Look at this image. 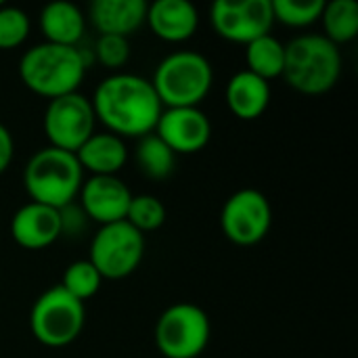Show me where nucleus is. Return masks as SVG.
<instances>
[{
    "label": "nucleus",
    "instance_id": "obj_12",
    "mask_svg": "<svg viewBox=\"0 0 358 358\" xmlns=\"http://www.w3.org/2000/svg\"><path fill=\"white\" fill-rule=\"evenodd\" d=\"M174 155L199 153L212 138V122L199 107L164 109L153 130Z\"/></svg>",
    "mask_w": 358,
    "mask_h": 358
},
{
    "label": "nucleus",
    "instance_id": "obj_14",
    "mask_svg": "<svg viewBox=\"0 0 358 358\" xmlns=\"http://www.w3.org/2000/svg\"><path fill=\"white\" fill-rule=\"evenodd\" d=\"M10 235L23 250H44L61 239L59 210L29 201L10 218Z\"/></svg>",
    "mask_w": 358,
    "mask_h": 358
},
{
    "label": "nucleus",
    "instance_id": "obj_29",
    "mask_svg": "<svg viewBox=\"0 0 358 358\" xmlns=\"http://www.w3.org/2000/svg\"><path fill=\"white\" fill-rule=\"evenodd\" d=\"M15 157V141H13V134L10 130L0 124V174H4L10 166Z\"/></svg>",
    "mask_w": 358,
    "mask_h": 358
},
{
    "label": "nucleus",
    "instance_id": "obj_4",
    "mask_svg": "<svg viewBox=\"0 0 358 358\" xmlns=\"http://www.w3.org/2000/svg\"><path fill=\"white\" fill-rule=\"evenodd\" d=\"M84 172L73 153L44 147L23 168V185L31 201L61 210L78 199Z\"/></svg>",
    "mask_w": 358,
    "mask_h": 358
},
{
    "label": "nucleus",
    "instance_id": "obj_20",
    "mask_svg": "<svg viewBox=\"0 0 358 358\" xmlns=\"http://www.w3.org/2000/svg\"><path fill=\"white\" fill-rule=\"evenodd\" d=\"M134 164L138 172L147 176L149 180H166L174 172L176 155L155 132H151L136 141Z\"/></svg>",
    "mask_w": 358,
    "mask_h": 358
},
{
    "label": "nucleus",
    "instance_id": "obj_5",
    "mask_svg": "<svg viewBox=\"0 0 358 358\" xmlns=\"http://www.w3.org/2000/svg\"><path fill=\"white\" fill-rule=\"evenodd\" d=\"M151 84L164 109L199 107L212 90L214 67L197 50H176L157 63Z\"/></svg>",
    "mask_w": 358,
    "mask_h": 358
},
{
    "label": "nucleus",
    "instance_id": "obj_6",
    "mask_svg": "<svg viewBox=\"0 0 358 358\" xmlns=\"http://www.w3.org/2000/svg\"><path fill=\"white\" fill-rule=\"evenodd\" d=\"M86 323L84 302L69 296L61 285L42 292L29 313V329L46 348H65L76 342Z\"/></svg>",
    "mask_w": 358,
    "mask_h": 358
},
{
    "label": "nucleus",
    "instance_id": "obj_28",
    "mask_svg": "<svg viewBox=\"0 0 358 358\" xmlns=\"http://www.w3.org/2000/svg\"><path fill=\"white\" fill-rule=\"evenodd\" d=\"M59 216H61V237L63 235H78V233H82L84 222L88 220L86 214L82 212V208L76 206V203H69V206L61 208Z\"/></svg>",
    "mask_w": 358,
    "mask_h": 358
},
{
    "label": "nucleus",
    "instance_id": "obj_19",
    "mask_svg": "<svg viewBox=\"0 0 358 358\" xmlns=\"http://www.w3.org/2000/svg\"><path fill=\"white\" fill-rule=\"evenodd\" d=\"M38 23L44 42L59 46H78L86 31V15L78 4L67 0H55L44 4Z\"/></svg>",
    "mask_w": 358,
    "mask_h": 358
},
{
    "label": "nucleus",
    "instance_id": "obj_7",
    "mask_svg": "<svg viewBox=\"0 0 358 358\" xmlns=\"http://www.w3.org/2000/svg\"><path fill=\"white\" fill-rule=\"evenodd\" d=\"M210 317L191 302L168 306L155 323V346L166 358L201 357L210 344Z\"/></svg>",
    "mask_w": 358,
    "mask_h": 358
},
{
    "label": "nucleus",
    "instance_id": "obj_9",
    "mask_svg": "<svg viewBox=\"0 0 358 358\" xmlns=\"http://www.w3.org/2000/svg\"><path fill=\"white\" fill-rule=\"evenodd\" d=\"M96 117L92 103L82 92H71L48 101L42 117V128L48 138V147L76 153L92 134Z\"/></svg>",
    "mask_w": 358,
    "mask_h": 358
},
{
    "label": "nucleus",
    "instance_id": "obj_8",
    "mask_svg": "<svg viewBox=\"0 0 358 358\" xmlns=\"http://www.w3.org/2000/svg\"><path fill=\"white\" fill-rule=\"evenodd\" d=\"M145 235L132 229L126 220L99 227L90 241V264L103 279L117 281L130 277L143 262Z\"/></svg>",
    "mask_w": 358,
    "mask_h": 358
},
{
    "label": "nucleus",
    "instance_id": "obj_26",
    "mask_svg": "<svg viewBox=\"0 0 358 358\" xmlns=\"http://www.w3.org/2000/svg\"><path fill=\"white\" fill-rule=\"evenodd\" d=\"M29 15L19 6L0 4V50L21 46L29 36Z\"/></svg>",
    "mask_w": 358,
    "mask_h": 358
},
{
    "label": "nucleus",
    "instance_id": "obj_22",
    "mask_svg": "<svg viewBox=\"0 0 358 358\" xmlns=\"http://www.w3.org/2000/svg\"><path fill=\"white\" fill-rule=\"evenodd\" d=\"M319 21L329 42L336 46L348 44L358 36V4L355 0H331L325 4Z\"/></svg>",
    "mask_w": 358,
    "mask_h": 358
},
{
    "label": "nucleus",
    "instance_id": "obj_2",
    "mask_svg": "<svg viewBox=\"0 0 358 358\" xmlns=\"http://www.w3.org/2000/svg\"><path fill=\"white\" fill-rule=\"evenodd\" d=\"M88 69V59L78 46L40 42L29 46L19 59V78L27 90L48 101L80 92Z\"/></svg>",
    "mask_w": 358,
    "mask_h": 358
},
{
    "label": "nucleus",
    "instance_id": "obj_24",
    "mask_svg": "<svg viewBox=\"0 0 358 358\" xmlns=\"http://www.w3.org/2000/svg\"><path fill=\"white\" fill-rule=\"evenodd\" d=\"M126 222L132 229H136L141 235L153 233L162 229L166 222V206L155 195H147V193L132 195L128 212H126Z\"/></svg>",
    "mask_w": 358,
    "mask_h": 358
},
{
    "label": "nucleus",
    "instance_id": "obj_10",
    "mask_svg": "<svg viewBox=\"0 0 358 358\" xmlns=\"http://www.w3.org/2000/svg\"><path fill=\"white\" fill-rule=\"evenodd\" d=\"M273 224V208L258 189H239L233 193L220 212V229L224 237L241 248L260 243Z\"/></svg>",
    "mask_w": 358,
    "mask_h": 358
},
{
    "label": "nucleus",
    "instance_id": "obj_23",
    "mask_svg": "<svg viewBox=\"0 0 358 358\" xmlns=\"http://www.w3.org/2000/svg\"><path fill=\"white\" fill-rule=\"evenodd\" d=\"M103 281H105V279L101 277V273H99V271L90 264V260L86 258V260H76V262H71V264L65 268L63 279H61L59 285H61L69 296H73L76 300L86 302V300H90V298H94V296L99 294Z\"/></svg>",
    "mask_w": 358,
    "mask_h": 358
},
{
    "label": "nucleus",
    "instance_id": "obj_17",
    "mask_svg": "<svg viewBox=\"0 0 358 358\" xmlns=\"http://www.w3.org/2000/svg\"><path fill=\"white\" fill-rule=\"evenodd\" d=\"M82 172L90 176H117L126 166L130 151L126 141L111 132H94L76 153Z\"/></svg>",
    "mask_w": 358,
    "mask_h": 358
},
{
    "label": "nucleus",
    "instance_id": "obj_25",
    "mask_svg": "<svg viewBox=\"0 0 358 358\" xmlns=\"http://www.w3.org/2000/svg\"><path fill=\"white\" fill-rule=\"evenodd\" d=\"M275 21L287 27H308L321 19L325 8L323 0H271Z\"/></svg>",
    "mask_w": 358,
    "mask_h": 358
},
{
    "label": "nucleus",
    "instance_id": "obj_27",
    "mask_svg": "<svg viewBox=\"0 0 358 358\" xmlns=\"http://www.w3.org/2000/svg\"><path fill=\"white\" fill-rule=\"evenodd\" d=\"M94 59L109 69H120L130 59V42L120 36H99L94 44Z\"/></svg>",
    "mask_w": 358,
    "mask_h": 358
},
{
    "label": "nucleus",
    "instance_id": "obj_15",
    "mask_svg": "<svg viewBox=\"0 0 358 358\" xmlns=\"http://www.w3.org/2000/svg\"><path fill=\"white\" fill-rule=\"evenodd\" d=\"M145 25L164 42L180 44L195 36L199 13L187 0H155L147 4Z\"/></svg>",
    "mask_w": 358,
    "mask_h": 358
},
{
    "label": "nucleus",
    "instance_id": "obj_1",
    "mask_svg": "<svg viewBox=\"0 0 358 358\" xmlns=\"http://www.w3.org/2000/svg\"><path fill=\"white\" fill-rule=\"evenodd\" d=\"M96 122L120 138H141L155 130L164 105L151 80L115 71L99 82L90 99Z\"/></svg>",
    "mask_w": 358,
    "mask_h": 358
},
{
    "label": "nucleus",
    "instance_id": "obj_16",
    "mask_svg": "<svg viewBox=\"0 0 358 358\" xmlns=\"http://www.w3.org/2000/svg\"><path fill=\"white\" fill-rule=\"evenodd\" d=\"M147 2L145 0H94L88 6L86 21L99 31V36L128 38L145 25Z\"/></svg>",
    "mask_w": 358,
    "mask_h": 358
},
{
    "label": "nucleus",
    "instance_id": "obj_3",
    "mask_svg": "<svg viewBox=\"0 0 358 358\" xmlns=\"http://www.w3.org/2000/svg\"><path fill=\"white\" fill-rule=\"evenodd\" d=\"M342 76L340 46L323 34H302L285 44L283 80L298 92L319 96L329 92Z\"/></svg>",
    "mask_w": 358,
    "mask_h": 358
},
{
    "label": "nucleus",
    "instance_id": "obj_11",
    "mask_svg": "<svg viewBox=\"0 0 358 358\" xmlns=\"http://www.w3.org/2000/svg\"><path fill=\"white\" fill-rule=\"evenodd\" d=\"M214 31L235 44H250L271 34L275 17L271 0H216L210 8Z\"/></svg>",
    "mask_w": 358,
    "mask_h": 358
},
{
    "label": "nucleus",
    "instance_id": "obj_13",
    "mask_svg": "<svg viewBox=\"0 0 358 358\" xmlns=\"http://www.w3.org/2000/svg\"><path fill=\"white\" fill-rule=\"evenodd\" d=\"M78 199L86 218L105 227L126 220L132 191L120 176H88L80 187Z\"/></svg>",
    "mask_w": 358,
    "mask_h": 358
},
{
    "label": "nucleus",
    "instance_id": "obj_21",
    "mask_svg": "<svg viewBox=\"0 0 358 358\" xmlns=\"http://www.w3.org/2000/svg\"><path fill=\"white\" fill-rule=\"evenodd\" d=\"M245 63L248 71L266 82L281 78L285 65V44L273 34L260 36L258 40L245 44Z\"/></svg>",
    "mask_w": 358,
    "mask_h": 358
},
{
    "label": "nucleus",
    "instance_id": "obj_18",
    "mask_svg": "<svg viewBox=\"0 0 358 358\" xmlns=\"http://www.w3.org/2000/svg\"><path fill=\"white\" fill-rule=\"evenodd\" d=\"M224 99L229 111L235 117L243 122H254L262 117V113L271 105V82L258 78L248 69H241L229 80Z\"/></svg>",
    "mask_w": 358,
    "mask_h": 358
}]
</instances>
